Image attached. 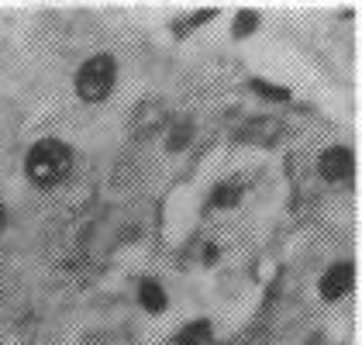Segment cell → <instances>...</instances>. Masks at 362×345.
<instances>
[{
  "label": "cell",
  "mask_w": 362,
  "mask_h": 345,
  "mask_svg": "<svg viewBox=\"0 0 362 345\" xmlns=\"http://www.w3.org/2000/svg\"><path fill=\"white\" fill-rule=\"evenodd\" d=\"M73 170V148L59 139H42L25 156V172L35 187H59Z\"/></svg>",
  "instance_id": "obj_1"
},
{
  "label": "cell",
  "mask_w": 362,
  "mask_h": 345,
  "mask_svg": "<svg viewBox=\"0 0 362 345\" xmlns=\"http://www.w3.org/2000/svg\"><path fill=\"white\" fill-rule=\"evenodd\" d=\"M114 80H117V62H114V56L97 52V56H90L76 69V97L86 100V104H100V100L111 97Z\"/></svg>",
  "instance_id": "obj_2"
},
{
  "label": "cell",
  "mask_w": 362,
  "mask_h": 345,
  "mask_svg": "<svg viewBox=\"0 0 362 345\" xmlns=\"http://www.w3.org/2000/svg\"><path fill=\"white\" fill-rule=\"evenodd\" d=\"M169 121H173V115H169L166 100H159V97H145V100H139V104H135L128 128H132V139L148 142V139H156L159 131H166Z\"/></svg>",
  "instance_id": "obj_3"
},
{
  "label": "cell",
  "mask_w": 362,
  "mask_h": 345,
  "mask_svg": "<svg viewBox=\"0 0 362 345\" xmlns=\"http://www.w3.org/2000/svg\"><path fill=\"white\" fill-rule=\"evenodd\" d=\"M283 121L279 117H269V115H259V117H249L242 128H238V142L242 145H276L283 139Z\"/></svg>",
  "instance_id": "obj_4"
},
{
  "label": "cell",
  "mask_w": 362,
  "mask_h": 345,
  "mask_svg": "<svg viewBox=\"0 0 362 345\" xmlns=\"http://www.w3.org/2000/svg\"><path fill=\"white\" fill-rule=\"evenodd\" d=\"M352 170H356V156H352V148H345V145H332V148H325V152L317 156V172H321L328 183L349 180Z\"/></svg>",
  "instance_id": "obj_5"
},
{
  "label": "cell",
  "mask_w": 362,
  "mask_h": 345,
  "mask_svg": "<svg viewBox=\"0 0 362 345\" xmlns=\"http://www.w3.org/2000/svg\"><path fill=\"white\" fill-rule=\"evenodd\" d=\"M352 280H356V266H352V262H334V266L325 269L317 290H321L325 300H341V297L352 290Z\"/></svg>",
  "instance_id": "obj_6"
},
{
  "label": "cell",
  "mask_w": 362,
  "mask_h": 345,
  "mask_svg": "<svg viewBox=\"0 0 362 345\" xmlns=\"http://www.w3.org/2000/svg\"><path fill=\"white\" fill-rule=\"evenodd\" d=\"M139 304L148 311V315H163L166 304H169L163 283H159V280H141L139 283Z\"/></svg>",
  "instance_id": "obj_7"
},
{
  "label": "cell",
  "mask_w": 362,
  "mask_h": 345,
  "mask_svg": "<svg viewBox=\"0 0 362 345\" xmlns=\"http://www.w3.org/2000/svg\"><path fill=\"white\" fill-rule=\"evenodd\" d=\"M194 139V121L190 117H173L166 128V148L169 152H183Z\"/></svg>",
  "instance_id": "obj_8"
},
{
  "label": "cell",
  "mask_w": 362,
  "mask_h": 345,
  "mask_svg": "<svg viewBox=\"0 0 362 345\" xmlns=\"http://www.w3.org/2000/svg\"><path fill=\"white\" fill-rule=\"evenodd\" d=\"M207 335H211V321H207V317H204V321H190V324L180 328L176 345H200V342H207Z\"/></svg>",
  "instance_id": "obj_9"
},
{
  "label": "cell",
  "mask_w": 362,
  "mask_h": 345,
  "mask_svg": "<svg viewBox=\"0 0 362 345\" xmlns=\"http://www.w3.org/2000/svg\"><path fill=\"white\" fill-rule=\"evenodd\" d=\"M238 201H242V187H238L235 180L218 183V187H214V194H211V207H235Z\"/></svg>",
  "instance_id": "obj_10"
},
{
  "label": "cell",
  "mask_w": 362,
  "mask_h": 345,
  "mask_svg": "<svg viewBox=\"0 0 362 345\" xmlns=\"http://www.w3.org/2000/svg\"><path fill=\"white\" fill-rule=\"evenodd\" d=\"M259 21H262V18H259L255 11H238V14H235V25H231L235 38H238V42H242V38H249L252 31L259 28Z\"/></svg>",
  "instance_id": "obj_11"
},
{
  "label": "cell",
  "mask_w": 362,
  "mask_h": 345,
  "mask_svg": "<svg viewBox=\"0 0 362 345\" xmlns=\"http://www.w3.org/2000/svg\"><path fill=\"white\" fill-rule=\"evenodd\" d=\"M249 86L259 93V97H266V100H290V90H286V86L269 83V80H252Z\"/></svg>",
  "instance_id": "obj_12"
},
{
  "label": "cell",
  "mask_w": 362,
  "mask_h": 345,
  "mask_svg": "<svg viewBox=\"0 0 362 345\" xmlns=\"http://www.w3.org/2000/svg\"><path fill=\"white\" fill-rule=\"evenodd\" d=\"M214 18V11H194V14H187V18H180L173 28H176V35H190V28H200V25H207Z\"/></svg>",
  "instance_id": "obj_13"
},
{
  "label": "cell",
  "mask_w": 362,
  "mask_h": 345,
  "mask_svg": "<svg viewBox=\"0 0 362 345\" xmlns=\"http://www.w3.org/2000/svg\"><path fill=\"white\" fill-rule=\"evenodd\" d=\"M4 225H7V207L0 204V228H4Z\"/></svg>",
  "instance_id": "obj_14"
}]
</instances>
